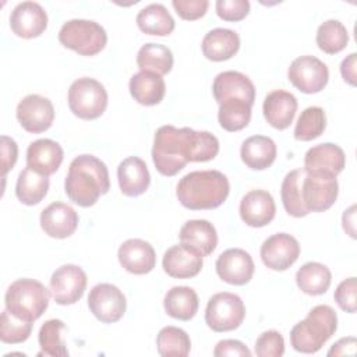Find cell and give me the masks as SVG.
I'll use <instances>...</instances> for the list:
<instances>
[{"mask_svg": "<svg viewBox=\"0 0 357 357\" xmlns=\"http://www.w3.org/2000/svg\"><path fill=\"white\" fill-rule=\"evenodd\" d=\"M110 188V178L106 165L93 155H78L68 166L64 180L67 197L82 208L95 205L100 195Z\"/></svg>", "mask_w": 357, "mask_h": 357, "instance_id": "cell-1", "label": "cell"}, {"mask_svg": "<svg viewBox=\"0 0 357 357\" xmlns=\"http://www.w3.org/2000/svg\"><path fill=\"white\" fill-rule=\"evenodd\" d=\"M230 192L227 177L219 170H195L187 173L176 187V197L190 211L215 209Z\"/></svg>", "mask_w": 357, "mask_h": 357, "instance_id": "cell-2", "label": "cell"}, {"mask_svg": "<svg viewBox=\"0 0 357 357\" xmlns=\"http://www.w3.org/2000/svg\"><path fill=\"white\" fill-rule=\"evenodd\" d=\"M337 315L331 305L314 307L305 319L297 322L290 331V344L298 353L314 354L335 335Z\"/></svg>", "mask_w": 357, "mask_h": 357, "instance_id": "cell-3", "label": "cell"}, {"mask_svg": "<svg viewBox=\"0 0 357 357\" xmlns=\"http://www.w3.org/2000/svg\"><path fill=\"white\" fill-rule=\"evenodd\" d=\"M190 127L177 128L166 124L156 130L152 146V160L156 170L167 177L176 176L188 163Z\"/></svg>", "mask_w": 357, "mask_h": 357, "instance_id": "cell-4", "label": "cell"}, {"mask_svg": "<svg viewBox=\"0 0 357 357\" xmlns=\"http://www.w3.org/2000/svg\"><path fill=\"white\" fill-rule=\"evenodd\" d=\"M50 290L35 279H18L13 282L4 296L6 308L17 318L35 322L49 307Z\"/></svg>", "mask_w": 357, "mask_h": 357, "instance_id": "cell-5", "label": "cell"}, {"mask_svg": "<svg viewBox=\"0 0 357 357\" xmlns=\"http://www.w3.org/2000/svg\"><path fill=\"white\" fill-rule=\"evenodd\" d=\"M59 42L81 56H95L107 43L105 28L92 20H68L59 31Z\"/></svg>", "mask_w": 357, "mask_h": 357, "instance_id": "cell-6", "label": "cell"}, {"mask_svg": "<svg viewBox=\"0 0 357 357\" xmlns=\"http://www.w3.org/2000/svg\"><path fill=\"white\" fill-rule=\"evenodd\" d=\"M67 99L73 114L82 120H95L107 107V92L105 86L89 77L75 79L68 89Z\"/></svg>", "mask_w": 357, "mask_h": 357, "instance_id": "cell-7", "label": "cell"}, {"mask_svg": "<svg viewBox=\"0 0 357 357\" xmlns=\"http://www.w3.org/2000/svg\"><path fill=\"white\" fill-rule=\"evenodd\" d=\"M245 318L243 300L229 291L213 294L206 304L205 322L213 332H230L237 329Z\"/></svg>", "mask_w": 357, "mask_h": 357, "instance_id": "cell-8", "label": "cell"}, {"mask_svg": "<svg viewBox=\"0 0 357 357\" xmlns=\"http://www.w3.org/2000/svg\"><path fill=\"white\" fill-rule=\"evenodd\" d=\"M287 78L303 93H318L329 81L326 64L315 56H300L290 63Z\"/></svg>", "mask_w": 357, "mask_h": 357, "instance_id": "cell-9", "label": "cell"}, {"mask_svg": "<svg viewBox=\"0 0 357 357\" xmlns=\"http://www.w3.org/2000/svg\"><path fill=\"white\" fill-rule=\"evenodd\" d=\"M86 283L88 278L82 268L66 264L52 273L50 293L59 305H71L82 297Z\"/></svg>", "mask_w": 357, "mask_h": 357, "instance_id": "cell-10", "label": "cell"}, {"mask_svg": "<svg viewBox=\"0 0 357 357\" xmlns=\"http://www.w3.org/2000/svg\"><path fill=\"white\" fill-rule=\"evenodd\" d=\"M88 307L100 322L114 324L123 318L127 301L117 286L112 283H99L89 291Z\"/></svg>", "mask_w": 357, "mask_h": 357, "instance_id": "cell-11", "label": "cell"}, {"mask_svg": "<svg viewBox=\"0 0 357 357\" xmlns=\"http://www.w3.org/2000/svg\"><path fill=\"white\" fill-rule=\"evenodd\" d=\"M346 166L343 149L332 142H325L310 148L304 155V170L308 174L325 178H336Z\"/></svg>", "mask_w": 357, "mask_h": 357, "instance_id": "cell-12", "label": "cell"}, {"mask_svg": "<svg viewBox=\"0 0 357 357\" xmlns=\"http://www.w3.org/2000/svg\"><path fill=\"white\" fill-rule=\"evenodd\" d=\"M15 114L25 131L39 134L52 127L54 120V107L47 98L31 93L20 100Z\"/></svg>", "mask_w": 357, "mask_h": 357, "instance_id": "cell-13", "label": "cell"}, {"mask_svg": "<svg viewBox=\"0 0 357 357\" xmlns=\"http://www.w3.org/2000/svg\"><path fill=\"white\" fill-rule=\"evenodd\" d=\"M259 255L266 268L286 271L298 259L300 244L291 234L276 233L262 243Z\"/></svg>", "mask_w": 357, "mask_h": 357, "instance_id": "cell-14", "label": "cell"}, {"mask_svg": "<svg viewBox=\"0 0 357 357\" xmlns=\"http://www.w3.org/2000/svg\"><path fill=\"white\" fill-rule=\"evenodd\" d=\"M339 194V184L336 178H325L319 176L304 173L301 180V199L305 211L324 212L329 209Z\"/></svg>", "mask_w": 357, "mask_h": 357, "instance_id": "cell-15", "label": "cell"}, {"mask_svg": "<svg viewBox=\"0 0 357 357\" xmlns=\"http://www.w3.org/2000/svg\"><path fill=\"white\" fill-rule=\"evenodd\" d=\"M218 276L233 286L247 284L254 275L255 265L251 255L241 248H229L223 251L215 264Z\"/></svg>", "mask_w": 357, "mask_h": 357, "instance_id": "cell-16", "label": "cell"}, {"mask_svg": "<svg viewBox=\"0 0 357 357\" xmlns=\"http://www.w3.org/2000/svg\"><path fill=\"white\" fill-rule=\"evenodd\" d=\"M10 28L20 38H38L47 28V14L36 1L18 3L10 14Z\"/></svg>", "mask_w": 357, "mask_h": 357, "instance_id": "cell-17", "label": "cell"}, {"mask_svg": "<svg viewBox=\"0 0 357 357\" xmlns=\"http://www.w3.org/2000/svg\"><path fill=\"white\" fill-rule=\"evenodd\" d=\"M204 265V257L194 248L180 243L172 245L163 255V271L176 279H190L197 276Z\"/></svg>", "mask_w": 357, "mask_h": 357, "instance_id": "cell-18", "label": "cell"}, {"mask_svg": "<svg viewBox=\"0 0 357 357\" xmlns=\"http://www.w3.org/2000/svg\"><path fill=\"white\" fill-rule=\"evenodd\" d=\"M240 218L250 227L269 225L276 213L273 197L266 190H251L240 201Z\"/></svg>", "mask_w": 357, "mask_h": 357, "instance_id": "cell-19", "label": "cell"}, {"mask_svg": "<svg viewBox=\"0 0 357 357\" xmlns=\"http://www.w3.org/2000/svg\"><path fill=\"white\" fill-rule=\"evenodd\" d=\"M212 92L219 105L229 99H243L250 105L255 102V86L252 81L238 71L219 73L213 79Z\"/></svg>", "mask_w": 357, "mask_h": 357, "instance_id": "cell-20", "label": "cell"}, {"mask_svg": "<svg viewBox=\"0 0 357 357\" xmlns=\"http://www.w3.org/2000/svg\"><path fill=\"white\" fill-rule=\"evenodd\" d=\"M120 265L130 273L145 275L156 265V254L153 247L141 238L126 240L117 251Z\"/></svg>", "mask_w": 357, "mask_h": 357, "instance_id": "cell-21", "label": "cell"}, {"mask_svg": "<svg viewBox=\"0 0 357 357\" xmlns=\"http://www.w3.org/2000/svg\"><path fill=\"white\" fill-rule=\"evenodd\" d=\"M42 230L53 238L70 237L78 226V213L64 202H52L40 213Z\"/></svg>", "mask_w": 357, "mask_h": 357, "instance_id": "cell-22", "label": "cell"}, {"mask_svg": "<svg viewBox=\"0 0 357 357\" xmlns=\"http://www.w3.org/2000/svg\"><path fill=\"white\" fill-rule=\"evenodd\" d=\"M63 158L64 152L60 144L49 138H40L31 142L26 149V167L49 177L59 170Z\"/></svg>", "mask_w": 357, "mask_h": 357, "instance_id": "cell-23", "label": "cell"}, {"mask_svg": "<svg viewBox=\"0 0 357 357\" xmlns=\"http://www.w3.org/2000/svg\"><path fill=\"white\" fill-rule=\"evenodd\" d=\"M297 106V99L293 93L275 89L265 96L262 112L268 124L276 130H286L294 120Z\"/></svg>", "mask_w": 357, "mask_h": 357, "instance_id": "cell-24", "label": "cell"}, {"mask_svg": "<svg viewBox=\"0 0 357 357\" xmlns=\"http://www.w3.org/2000/svg\"><path fill=\"white\" fill-rule=\"evenodd\" d=\"M117 180L120 191L126 197H139L148 190L151 174L146 163L141 158L130 156L120 162L117 167Z\"/></svg>", "mask_w": 357, "mask_h": 357, "instance_id": "cell-25", "label": "cell"}, {"mask_svg": "<svg viewBox=\"0 0 357 357\" xmlns=\"http://www.w3.org/2000/svg\"><path fill=\"white\" fill-rule=\"evenodd\" d=\"M180 243L194 248L202 257L211 255L218 245V233L215 226L205 219L187 220L178 233Z\"/></svg>", "mask_w": 357, "mask_h": 357, "instance_id": "cell-26", "label": "cell"}, {"mask_svg": "<svg viewBox=\"0 0 357 357\" xmlns=\"http://www.w3.org/2000/svg\"><path fill=\"white\" fill-rule=\"evenodd\" d=\"M204 56L211 61H225L231 59L240 49V36L229 28H215L209 31L201 43Z\"/></svg>", "mask_w": 357, "mask_h": 357, "instance_id": "cell-27", "label": "cell"}, {"mask_svg": "<svg viewBox=\"0 0 357 357\" xmlns=\"http://www.w3.org/2000/svg\"><path fill=\"white\" fill-rule=\"evenodd\" d=\"M276 144L265 135H252L241 144L240 156L243 163L252 170H265L276 159Z\"/></svg>", "mask_w": 357, "mask_h": 357, "instance_id": "cell-28", "label": "cell"}, {"mask_svg": "<svg viewBox=\"0 0 357 357\" xmlns=\"http://www.w3.org/2000/svg\"><path fill=\"white\" fill-rule=\"evenodd\" d=\"M130 93L139 105L155 106L160 103L166 93L163 78L155 73L139 71L130 78Z\"/></svg>", "mask_w": 357, "mask_h": 357, "instance_id": "cell-29", "label": "cell"}, {"mask_svg": "<svg viewBox=\"0 0 357 357\" xmlns=\"http://www.w3.org/2000/svg\"><path fill=\"white\" fill-rule=\"evenodd\" d=\"M198 294L192 287L174 286L165 294L163 307L169 317L178 321H190L198 311Z\"/></svg>", "mask_w": 357, "mask_h": 357, "instance_id": "cell-30", "label": "cell"}, {"mask_svg": "<svg viewBox=\"0 0 357 357\" xmlns=\"http://www.w3.org/2000/svg\"><path fill=\"white\" fill-rule=\"evenodd\" d=\"M135 21L144 33L156 36H167L176 26L174 18L160 3H152L139 10Z\"/></svg>", "mask_w": 357, "mask_h": 357, "instance_id": "cell-31", "label": "cell"}, {"mask_svg": "<svg viewBox=\"0 0 357 357\" xmlns=\"http://www.w3.org/2000/svg\"><path fill=\"white\" fill-rule=\"evenodd\" d=\"M332 282L329 268L321 262H307L296 273L298 289L308 296H321L326 293Z\"/></svg>", "mask_w": 357, "mask_h": 357, "instance_id": "cell-32", "label": "cell"}, {"mask_svg": "<svg viewBox=\"0 0 357 357\" xmlns=\"http://www.w3.org/2000/svg\"><path fill=\"white\" fill-rule=\"evenodd\" d=\"M173 53L162 43H145L137 53V66L141 71L155 73L158 75H166L173 68Z\"/></svg>", "mask_w": 357, "mask_h": 357, "instance_id": "cell-33", "label": "cell"}, {"mask_svg": "<svg viewBox=\"0 0 357 357\" xmlns=\"http://www.w3.org/2000/svg\"><path fill=\"white\" fill-rule=\"evenodd\" d=\"M49 178L43 174L33 172L29 167H25L17 178L15 195L18 201L24 205H36L47 194Z\"/></svg>", "mask_w": 357, "mask_h": 357, "instance_id": "cell-34", "label": "cell"}, {"mask_svg": "<svg viewBox=\"0 0 357 357\" xmlns=\"http://www.w3.org/2000/svg\"><path fill=\"white\" fill-rule=\"evenodd\" d=\"M304 173V169H294L289 172L284 176L280 187V197L284 211L294 218H303L308 215L301 199V180Z\"/></svg>", "mask_w": 357, "mask_h": 357, "instance_id": "cell-35", "label": "cell"}, {"mask_svg": "<svg viewBox=\"0 0 357 357\" xmlns=\"http://www.w3.org/2000/svg\"><path fill=\"white\" fill-rule=\"evenodd\" d=\"M251 107L252 105L243 99H229L222 102L218 112L220 127L229 132L243 130L251 120Z\"/></svg>", "mask_w": 357, "mask_h": 357, "instance_id": "cell-36", "label": "cell"}, {"mask_svg": "<svg viewBox=\"0 0 357 357\" xmlns=\"http://www.w3.org/2000/svg\"><path fill=\"white\" fill-rule=\"evenodd\" d=\"M66 325L60 319H49L46 321L38 333V342L40 346V351L38 356H50V357H66L68 356V350L63 340V331Z\"/></svg>", "mask_w": 357, "mask_h": 357, "instance_id": "cell-37", "label": "cell"}, {"mask_svg": "<svg viewBox=\"0 0 357 357\" xmlns=\"http://www.w3.org/2000/svg\"><path fill=\"white\" fill-rule=\"evenodd\" d=\"M349 43V32L337 20H326L317 29V45L328 54H336L346 49Z\"/></svg>", "mask_w": 357, "mask_h": 357, "instance_id": "cell-38", "label": "cell"}, {"mask_svg": "<svg viewBox=\"0 0 357 357\" xmlns=\"http://www.w3.org/2000/svg\"><path fill=\"white\" fill-rule=\"evenodd\" d=\"M156 347L158 353L163 357H184L190 354L191 340L184 329L177 326H165L156 336Z\"/></svg>", "mask_w": 357, "mask_h": 357, "instance_id": "cell-39", "label": "cell"}, {"mask_svg": "<svg viewBox=\"0 0 357 357\" xmlns=\"http://www.w3.org/2000/svg\"><path fill=\"white\" fill-rule=\"evenodd\" d=\"M326 128V114L319 106H310L301 112L294 127L297 141H312Z\"/></svg>", "mask_w": 357, "mask_h": 357, "instance_id": "cell-40", "label": "cell"}, {"mask_svg": "<svg viewBox=\"0 0 357 357\" xmlns=\"http://www.w3.org/2000/svg\"><path fill=\"white\" fill-rule=\"evenodd\" d=\"M219 153V139L209 131H191L188 162H208Z\"/></svg>", "mask_w": 357, "mask_h": 357, "instance_id": "cell-41", "label": "cell"}, {"mask_svg": "<svg viewBox=\"0 0 357 357\" xmlns=\"http://www.w3.org/2000/svg\"><path fill=\"white\" fill-rule=\"evenodd\" d=\"M32 332V322L22 321L13 315L7 308L1 312L0 319V340L8 344L25 342Z\"/></svg>", "mask_w": 357, "mask_h": 357, "instance_id": "cell-42", "label": "cell"}, {"mask_svg": "<svg viewBox=\"0 0 357 357\" xmlns=\"http://www.w3.org/2000/svg\"><path fill=\"white\" fill-rule=\"evenodd\" d=\"M284 353L283 336L275 331L262 332L255 342V354L258 357H280Z\"/></svg>", "mask_w": 357, "mask_h": 357, "instance_id": "cell-43", "label": "cell"}, {"mask_svg": "<svg viewBox=\"0 0 357 357\" xmlns=\"http://www.w3.org/2000/svg\"><path fill=\"white\" fill-rule=\"evenodd\" d=\"M356 293H357V282H356V278L351 276L342 280L337 284L333 297L336 304L340 307V310L349 314H354L357 311Z\"/></svg>", "mask_w": 357, "mask_h": 357, "instance_id": "cell-44", "label": "cell"}, {"mask_svg": "<svg viewBox=\"0 0 357 357\" xmlns=\"http://www.w3.org/2000/svg\"><path fill=\"white\" fill-rule=\"evenodd\" d=\"M216 14L223 21L237 22L244 20L250 13L248 0H218L215 4Z\"/></svg>", "mask_w": 357, "mask_h": 357, "instance_id": "cell-45", "label": "cell"}, {"mask_svg": "<svg viewBox=\"0 0 357 357\" xmlns=\"http://www.w3.org/2000/svg\"><path fill=\"white\" fill-rule=\"evenodd\" d=\"M172 6L174 7L177 15L185 21H194L202 18L209 7L208 0H173Z\"/></svg>", "mask_w": 357, "mask_h": 357, "instance_id": "cell-46", "label": "cell"}, {"mask_svg": "<svg viewBox=\"0 0 357 357\" xmlns=\"http://www.w3.org/2000/svg\"><path fill=\"white\" fill-rule=\"evenodd\" d=\"M18 159V145L17 142L7 135H1V177L6 178V174L14 167Z\"/></svg>", "mask_w": 357, "mask_h": 357, "instance_id": "cell-47", "label": "cell"}, {"mask_svg": "<svg viewBox=\"0 0 357 357\" xmlns=\"http://www.w3.org/2000/svg\"><path fill=\"white\" fill-rule=\"evenodd\" d=\"M213 356L215 357H234V356H251L250 349L240 340L236 339H225L216 343L215 349H213Z\"/></svg>", "mask_w": 357, "mask_h": 357, "instance_id": "cell-48", "label": "cell"}, {"mask_svg": "<svg viewBox=\"0 0 357 357\" xmlns=\"http://www.w3.org/2000/svg\"><path fill=\"white\" fill-rule=\"evenodd\" d=\"M356 66H357V54L356 53H350L347 57H344L342 60L340 64V74L342 78L344 79V82H347L351 86H356Z\"/></svg>", "mask_w": 357, "mask_h": 357, "instance_id": "cell-49", "label": "cell"}, {"mask_svg": "<svg viewBox=\"0 0 357 357\" xmlns=\"http://www.w3.org/2000/svg\"><path fill=\"white\" fill-rule=\"evenodd\" d=\"M356 346H357L356 337H353V336L343 337V339L337 340V342L329 349L328 356H346V354L354 356V354H356Z\"/></svg>", "mask_w": 357, "mask_h": 357, "instance_id": "cell-50", "label": "cell"}, {"mask_svg": "<svg viewBox=\"0 0 357 357\" xmlns=\"http://www.w3.org/2000/svg\"><path fill=\"white\" fill-rule=\"evenodd\" d=\"M354 222H356V205H351L349 209L344 211V213L342 216L343 229L351 238H356V225H354Z\"/></svg>", "mask_w": 357, "mask_h": 357, "instance_id": "cell-51", "label": "cell"}]
</instances>
